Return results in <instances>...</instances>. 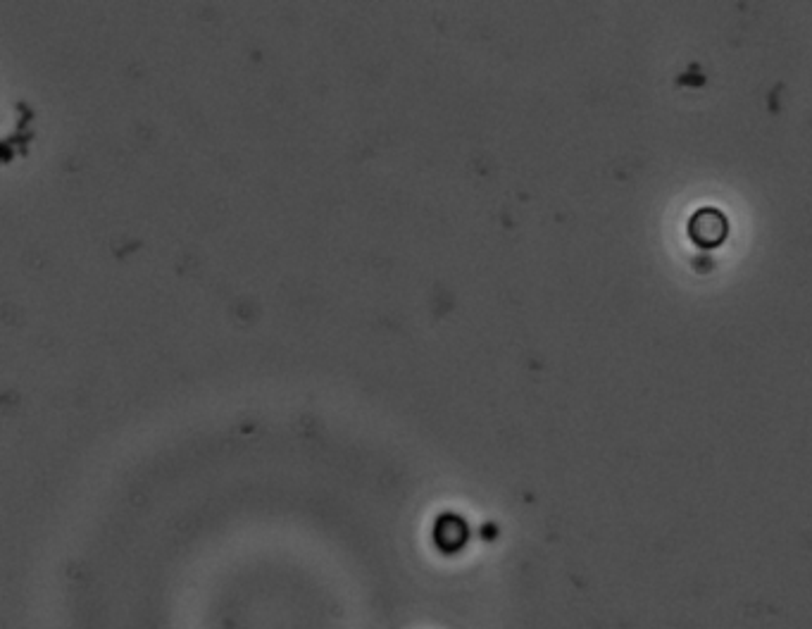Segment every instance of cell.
Listing matches in <instances>:
<instances>
[{"label":"cell","instance_id":"obj_1","mask_svg":"<svg viewBox=\"0 0 812 629\" xmlns=\"http://www.w3.org/2000/svg\"><path fill=\"white\" fill-rule=\"evenodd\" d=\"M689 232L696 244H701L705 248L717 246L722 244V239L727 236V220H724V215L717 213V210H701L698 215H693Z\"/></svg>","mask_w":812,"mask_h":629}]
</instances>
